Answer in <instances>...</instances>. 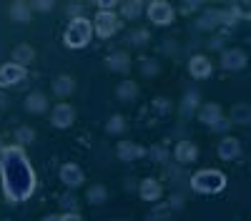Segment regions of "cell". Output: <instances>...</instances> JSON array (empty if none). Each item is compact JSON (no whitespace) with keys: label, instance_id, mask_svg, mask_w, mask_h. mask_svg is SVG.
I'll list each match as a JSON object with an SVG mask.
<instances>
[{"label":"cell","instance_id":"cell-17","mask_svg":"<svg viewBox=\"0 0 251 221\" xmlns=\"http://www.w3.org/2000/svg\"><path fill=\"white\" fill-rule=\"evenodd\" d=\"M63 221H80V219H78V216H66Z\"/></svg>","mask_w":251,"mask_h":221},{"label":"cell","instance_id":"cell-7","mask_svg":"<svg viewBox=\"0 0 251 221\" xmlns=\"http://www.w3.org/2000/svg\"><path fill=\"white\" fill-rule=\"evenodd\" d=\"M219 151H221L224 158H234V156L239 153V141H236V138H224L221 146H219Z\"/></svg>","mask_w":251,"mask_h":221},{"label":"cell","instance_id":"cell-5","mask_svg":"<svg viewBox=\"0 0 251 221\" xmlns=\"http://www.w3.org/2000/svg\"><path fill=\"white\" fill-rule=\"evenodd\" d=\"M23 78V68L20 66H5L0 71V86H8V83H15V80Z\"/></svg>","mask_w":251,"mask_h":221},{"label":"cell","instance_id":"cell-9","mask_svg":"<svg viewBox=\"0 0 251 221\" xmlns=\"http://www.w3.org/2000/svg\"><path fill=\"white\" fill-rule=\"evenodd\" d=\"M158 194H161V186L156 184V181H143V186H141V196L143 198H158Z\"/></svg>","mask_w":251,"mask_h":221},{"label":"cell","instance_id":"cell-8","mask_svg":"<svg viewBox=\"0 0 251 221\" xmlns=\"http://www.w3.org/2000/svg\"><path fill=\"white\" fill-rule=\"evenodd\" d=\"M176 158H178V161H194V158H196V146H194V144H188V141L178 144V148H176Z\"/></svg>","mask_w":251,"mask_h":221},{"label":"cell","instance_id":"cell-3","mask_svg":"<svg viewBox=\"0 0 251 221\" xmlns=\"http://www.w3.org/2000/svg\"><path fill=\"white\" fill-rule=\"evenodd\" d=\"M116 15L113 13H98L96 15V30H98V35H103V38H106V35H111L113 30H116Z\"/></svg>","mask_w":251,"mask_h":221},{"label":"cell","instance_id":"cell-14","mask_svg":"<svg viewBox=\"0 0 251 221\" xmlns=\"http://www.w3.org/2000/svg\"><path fill=\"white\" fill-rule=\"evenodd\" d=\"M121 156H123V158L138 156V148H136V146H131V144H123V146H121Z\"/></svg>","mask_w":251,"mask_h":221},{"label":"cell","instance_id":"cell-10","mask_svg":"<svg viewBox=\"0 0 251 221\" xmlns=\"http://www.w3.org/2000/svg\"><path fill=\"white\" fill-rule=\"evenodd\" d=\"M246 63V58L241 55V53H234V50H228L226 55H224V66L226 68H241Z\"/></svg>","mask_w":251,"mask_h":221},{"label":"cell","instance_id":"cell-12","mask_svg":"<svg viewBox=\"0 0 251 221\" xmlns=\"http://www.w3.org/2000/svg\"><path fill=\"white\" fill-rule=\"evenodd\" d=\"M63 176H66L68 184H78V181H80V173H78V169H73V166H66V173H63Z\"/></svg>","mask_w":251,"mask_h":221},{"label":"cell","instance_id":"cell-11","mask_svg":"<svg viewBox=\"0 0 251 221\" xmlns=\"http://www.w3.org/2000/svg\"><path fill=\"white\" fill-rule=\"evenodd\" d=\"M55 113H58V116H53V121H55L58 126H68V123H71V116H73V113H71V108H68V106L55 108Z\"/></svg>","mask_w":251,"mask_h":221},{"label":"cell","instance_id":"cell-18","mask_svg":"<svg viewBox=\"0 0 251 221\" xmlns=\"http://www.w3.org/2000/svg\"><path fill=\"white\" fill-rule=\"evenodd\" d=\"M48 221H53V219H48Z\"/></svg>","mask_w":251,"mask_h":221},{"label":"cell","instance_id":"cell-2","mask_svg":"<svg viewBox=\"0 0 251 221\" xmlns=\"http://www.w3.org/2000/svg\"><path fill=\"white\" fill-rule=\"evenodd\" d=\"M88 38H91V23H88V20H80V18L71 25V30H68V35H66L68 46H75V48L86 46Z\"/></svg>","mask_w":251,"mask_h":221},{"label":"cell","instance_id":"cell-13","mask_svg":"<svg viewBox=\"0 0 251 221\" xmlns=\"http://www.w3.org/2000/svg\"><path fill=\"white\" fill-rule=\"evenodd\" d=\"M55 88H58V93H68V88H73V80L60 78V80H55Z\"/></svg>","mask_w":251,"mask_h":221},{"label":"cell","instance_id":"cell-15","mask_svg":"<svg viewBox=\"0 0 251 221\" xmlns=\"http://www.w3.org/2000/svg\"><path fill=\"white\" fill-rule=\"evenodd\" d=\"M133 91H136V86H133V83H123L118 96H121V98H131V96H133Z\"/></svg>","mask_w":251,"mask_h":221},{"label":"cell","instance_id":"cell-6","mask_svg":"<svg viewBox=\"0 0 251 221\" xmlns=\"http://www.w3.org/2000/svg\"><path fill=\"white\" fill-rule=\"evenodd\" d=\"M191 73L196 75V78H203V75H208L211 73V63H208V60L203 58V55H196V58H191Z\"/></svg>","mask_w":251,"mask_h":221},{"label":"cell","instance_id":"cell-1","mask_svg":"<svg viewBox=\"0 0 251 221\" xmlns=\"http://www.w3.org/2000/svg\"><path fill=\"white\" fill-rule=\"evenodd\" d=\"M226 184V178L219 173V171H211V169H206V171H199L194 178H191V186L201 194H216L221 191Z\"/></svg>","mask_w":251,"mask_h":221},{"label":"cell","instance_id":"cell-16","mask_svg":"<svg viewBox=\"0 0 251 221\" xmlns=\"http://www.w3.org/2000/svg\"><path fill=\"white\" fill-rule=\"evenodd\" d=\"M121 126H123V121H121V118H116V121H111V131H118Z\"/></svg>","mask_w":251,"mask_h":221},{"label":"cell","instance_id":"cell-4","mask_svg":"<svg viewBox=\"0 0 251 221\" xmlns=\"http://www.w3.org/2000/svg\"><path fill=\"white\" fill-rule=\"evenodd\" d=\"M149 15H151L153 23H169V20L174 18V10H171L169 5H166V3H151Z\"/></svg>","mask_w":251,"mask_h":221}]
</instances>
